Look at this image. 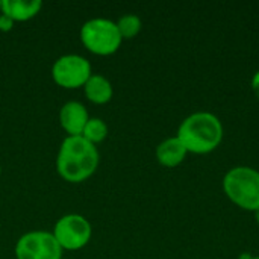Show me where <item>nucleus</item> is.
Instances as JSON below:
<instances>
[{
    "mask_svg": "<svg viewBox=\"0 0 259 259\" xmlns=\"http://www.w3.org/2000/svg\"><path fill=\"white\" fill-rule=\"evenodd\" d=\"M100 162L97 146L87 141L83 137H67L56 156L58 175L71 184H80L90 179Z\"/></svg>",
    "mask_w": 259,
    "mask_h": 259,
    "instance_id": "nucleus-1",
    "label": "nucleus"
},
{
    "mask_svg": "<svg viewBox=\"0 0 259 259\" xmlns=\"http://www.w3.org/2000/svg\"><path fill=\"white\" fill-rule=\"evenodd\" d=\"M176 137L181 140L188 153L208 155L222 144L225 129L215 114L199 111L182 120Z\"/></svg>",
    "mask_w": 259,
    "mask_h": 259,
    "instance_id": "nucleus-2",
    "label": "nucleus"
},
{
    "mask_svg": "<svg viewBox=\"0 0 259 259\" xmlns=\"http://www.w3.org/2000/svg\"><path fill=\"white\" fill-rule=\"evenodd\" d=\"M223 191L240 209L256 212L259 209V171L247 165L231 168L223 178Z\"/></svg>",
    "mask_w": 259,
    "mask_h": 259,
    "instance_id": "nucleus-3",
    "label": "nucleus"
},
{
    "mask_svg": "<svg viewBox=\"0 0 259 259\" xmlns=\"http://www.w3.org/2000/svg\"><path fill=\"white\" fill-rule=\"evenodd\" d=\"M79 36L85 49L99 56L114 55L123 42L117 23L108 18H91L85 21Z\"/></svg>",
    "mask_w": 259,
    "mask_h": 259,
    "instance_id": "nucleus-4",
    "label": "nucleus"
},
{
    "mask_svg": "<svg viewBox=\"0 0 259 259\" xmlns=\"http://www.w3.org/2000/svg\"><path fill=\"white\" fill-rule=\"evenodd\" d=\"M93 74V67L82 55L70 53L59 56L52 65V77L56 85L65 90L83 88Z\"/></svg>",
    "mask_w": 259,
    "mask_h": 259,
    "instance_id": "nucleus-5",
    "label": "nucleus"
},
{
    "mask_svg": "<svg viewBox=\"0 0 259 259\" xmlns=\"http://www.w3.org/2000/svg\"><path fill=\"white\" fill-rule=\"evenodd\" d=\"M52 235L62 250H80L83 249L91 237L93 228L88 219L80 214H67L62 215L53 228Z\"/></svg>",
    "mask_w": 259,
    "mask_h": 259,
    "instance_id": "nucleus-6",
    "label": "nucleus"
},
{
    "mask_svg": "<svg viewBox=\"0 0 259 259\" xmlns=\"http://www.w3.org/2000/svg\"><path fill=\"white\" fill-rule=\"evenodd\" d=\"M62 253L64 250L47 231L26 232L15 244L17 259H62Z\"/></svg>",
    "mask_w": 259,
    "mask_h": 259,
    "instance_id": "nucleus-7",
    "label": "nucleus"
},
{
    "mask_svg": "<svg viewBox=\"0 0 259 259\" xmlns=\"http://www.w3.org/2000/svg\"><path fill=\"white\" fill-rule=\"evenodd\" d=\"M90 115L83 103L70 100L59 111L61 127L67 132V137H79L83 132L85 124L88 123Z\"/></svg>",
    "mask_w": 259,
    "mask_h": 259,
    "instance_id": "nucleus-8",
    "label": "nucleus"
},
{
    "mask_svg": "<svg viewBox=\"0 0 259 259\" xmlns=\"http://www.w3.org/2000/svg\"><path fill=\"white\" fill-rule=\"evenodd\" d=\"M187 155H188L187 149L184 147V144L176 135L165 138L156 147V159L162 167L167 168H175L181 165L185 161Z\"/></svg>",
    "mask_w": 259,
    "mask_h": 259,
    "instance_id": "nucleus-9",
    "label": "nucleus"
},
{
    "mask_svg": "<svg viewBox=\"0 0 259 259\" xmlns=\"http://www.w3.org/2000/svg\"><path fill=\"white\" fill-rule=\"evenodd\" d=\"M42 8L41 0H2V14L8 15L14 23L15 21H27L39 14Z\"/></svg>",
    "mask_w": 259,
    "mask_h": 259,
    "instance_id": "nucleus-10",
    "label": "nucleus"
},
{
    "mask_svg": "<svg viewBox=\"0 0 259 259\" xmlns=\"http://www.w3.org/2000/svg\"><path fill=\"white\" fill-rule=\"evenodd\" d=\"M83 93H85V97L94 105H105L111 102L114 96L111 80L105 77L103 74H94V73L83 85Z\"/></svg>",
    "mask_w": 259,
    "mask_h": 259,
    "instance_id": "nucleus-11",
    "label": "nucleus"
},
{
    "mask_svg": "<svg viewBox=\"0 0 259 259\" xmlns=\"http://www.w3.org/2000/svg\"><path fill=\"white\" fill-rule=\"evenodd\" d=\"M87 141H90L91 144L97 146L99 143L105 141L106 137H108V124L102 120V118H97V117H90L88 123L85 124L83 127V132L82 135Z\"/></svg>",
    "mask_w": 259,
    "mask_h": 259,
    "instance_id": "nucleus-12",
    "label": "nucleus"
},
{
    "mask_svg": "<svg viewBox=\"0 0 259 259\" xmlns=\"http://www.w3.org/2000/svg\"><path fill=\"white\" fill-rule=\"evenodd\" d=\"M115 23H117L118 32H120L123 39L135 38L141 32V27H143L141 18L135 14H126V15L120 17L118 21H115Z\"/></svg>",
    "mask_w": 259,
    "mask_h": 259,
    "instance_id": "nucleus-13",
    "label": "nucleus"
},
{
    "mask_svg": "<svg viewBox=\"0 0 259 259\" xmlns=\"http://www.w3.org/2000/svg\"><path fill=\"white\" fill-rule=\"evenodd\" d=\"M12 27H14V21L8 15L0 12V32H9L12 30Z\"/></svg>",
    "mask_w": 259,
    "mask_h": 259,
    "instance_id": "nucleus-14",
    "label": "nucleus"
},
{
    "mask_svg": "<svg viewBox=\"0 0 259 259\" xmlns=\"http://www.w3.org/2000/svg\"><path fill=\"white\" fill-rule=\"evenodd\" d=\"M250 87H252V91H253V94L256 96V99L259 100V70L253 73V76H252V80H250Z\"/></svg>",
    "mask_w": 259,
    "mask_h": 259,
    "instance_id": "nucleus-15",
    "label": "nucleus"
},
{
    "mask_svg": "<svg viewBox=\"0 0 259 259\" xmlns=\"http://www.w3.org/2000/svg\"><path fill=\"white\" fill-rule=\"evenodd\" d=\"M255 220H256V223H258V226H259V209L255 212Z\"/></svg>",
    "mask_w": 259,
    "mask_h": 259,
    "instance_id": "nucleus-16",
    "label": "nucleus"
},
{
    "mask_svg": "<svg viewBox=\"0 0 259 259\" xmlns=\"http://www.w3.org/2000/svg\"><path fill=\"white\" fill-rule=\"evenodd\" d=\"M250 259H259V256H250Z\"/></svg>",
    "mask_w": 259,
    "mask_h": 259,
    "instance_id": "nucleus-17",
    "label": "nucleus"
},
{
    "mask_svg": "<svg viewBox=\"0 0 259 259\" xmlns=\"http://www.w3.org/2000/svg\"><path fill=\"white\" fill-rule=\"evenodd\" d=\"M0 12H2V0H0Z\"/></svg>",
    "mask_w": 259,
    "mask_h": 259,
    "instance_id": "nucleus-18",
    "label": "nucleus"
},
{
    "mask_svg": "<svg viewBox=\"0 0 259 259\" xmlns=\"http://www.w3.org/2000/svg\"><path fill=\"white\" fill-rule=\"evenodd\" d=\"M0 175H2V164H0Z\"/></svg>",
    "mask_w": 259,
    "mask_h": 259,
    "instance_id": "nucleus-19",
    "label": "nucleus"
}]
</instances>
